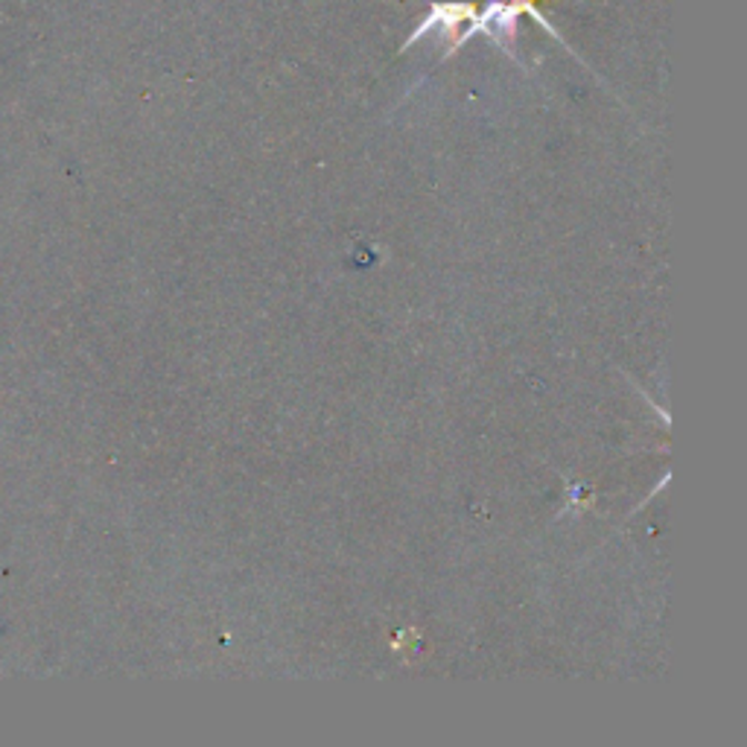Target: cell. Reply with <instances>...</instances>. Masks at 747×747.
<instances>
[{
    "label": "cell",
    "instance_id": "1",
    "mask_svg": "<svg viewBox=\"0 0 747 747\" xmlns=\"http://www.w3.org/2000/svg\"><path fill=\"white\" fill-rule=\"evenodd\" d=\"M473 16H476V12H473L471 3H435L433 12H430V16H426L424 21L417 24V30L412 32L410 41H406L403 48H410V44H415L417 39H424L426 32L433 30V27H438V24H444L450 32H453V30H456L458 21H473Z\"/></svg>",
    "mask_w": 747,
    "mask_h": 747
}]
</instances>
